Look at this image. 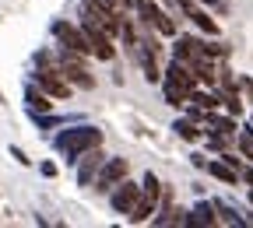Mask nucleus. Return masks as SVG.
Instances as JSON below:
<instances>
[{
    "label": "nucleus",
    "instance_id": "f257e3e1",
    "mask_svg": "<svg viewBox=\"0 0 253 228\" xmlns=\"http://www.w3.org/2000/svg\"><path fill=\"white\" fill-rule=\"evenodd\" d=\"M102 141H106V137H102L99 126H91V123H84V119H74V123H63V130L53 137V151L67 161V165H74V161H78L88 148L102 144Z\"/></svg>",
    "mask_w": 253,
    "mask_h": 228
},
{
    "label": "nucleus",
    "instance_id": "f03ea898",
    "mask_svg": "<svg viewBox=\"0 0 253 228\" xmlns=\"http://www.w3.org/2000/svg\"><path fill=\"white\" fill-rule=\"evenodd\" d=\"M158 197H162V179H158L155 172H144L137 204L123 214V218H126V225H148V221H151V214H155V207H158Z\"/></svg>",
    "mask_w": 253,
    "mask_h": 228
},
{
    "label": "nucleus",
    "instance_id": "7ed1b4c3",
    "mask_svg": "<svg viewBox=\"0 0 253 228\" xmlns=\"http://www.w3.org/2000/svg\"><path fill=\"white\" fill-rule=\"evenodd\" d=\"M78 25H81V32H84V42H88V56H91V60L113 63V60L120 56V46H116L113 36H106V32L95 28L91 21H78Z\"/></svg>",
    "mask_w": 253,
    "mask_h": 228
},
{
    "label": "nucleus",
    "instance_id": "20e7f679",
    "mask_svg": "<svg viewBox=\"0 0 253 228\" xmlns=\"http://www.w3.org/2000/svg\"><path fill=\"white\" fill-rule=\"evenodd\" d=\"M123 176H130V161H126V158H116V154H106V161L99 165V172H95V179H91L88 190H95L99 197H106V193H109Z\"/></svg>",
    "mask_w": 253,
    "mask_h": 228
},
{
    "label": "nucleus",
    "instance_id": "39448f33",
    "mask_svg": "<svg viewBox=\"0 0 253 228\" xmlns=\"http://www.w3.org/2000/svg\"><path fill=\"white\" fill-rule=\"evenodd\" d=\"M78 18L81 21H91L95 28H102L106 36L116 39V32H120V14H113L102 0H78Z\"/></svg>",
    "mask_w": 253,
    "mask_h": 228
},
{
    "label": "nucleus",
    "instance_id": "423d86ee",
    "mask_svg": "<svg viewBox=\"0 0 253 228\" xmlns=\"http://www.w3.org/2000/svg\"><path fill=\"white\" fill-rule=\"evenodd\" d=\"M49 36L56 39V46L74 49V53H84V56H88V42H84V32H81V25H78V21L56 18V21L49 25Z\"/></svg>",
    "mask_w": 253,
    "mask_h": 228
},
{
    "label": "nucleus",
    "instance_id": "0eeeda50",
    "mask_svg": "<svg viewBox=\"0 0 253 228\" xmlns=\"http://www.w3.org/2000/svg\"><path fill=\"white\" fill-rule=\"evenodd\" d=\"M32 81H36V84L49 95V99H56V102L74 95V88L67 84V77L60 74V67H36V71H32Z\"/></svg>",
    "mask_w": 253,
    "mask_h": 228
},
{
    "label": "nucleus",
    "instance_id": "6e6552de",
    "mask_svg": "<svg viewBox=\"0 0 253 228\" xmlns=\"http://www.w3.org/2000/svg\"><path fill=\"white\" fill-rule=\"evenodd\" d=\"M106 197H109V211H113V214H126V211L137 204V197H141V183L130 179V176H123V179L106 193Z\"/></svg>",
    "mask_w": 253,
    "mask_h": 228
},
{
    "label": "nucleus",
    "instance_id": "1a4fd4ad",
    "mask_svg": "<svg viewBox=\"0 0 253 228\" xmlns=\"http://www.w3.org/2000/svg\"><path fill=\"white\" fill-rule=\"evenodd\" d=\"M102 161H106V148L102 144H95V148H88L78 161H74V179H78V186H91V179H95V172H99V165H102Z\"/></svg>",
    "mask_w": 253,
    "mask_h": 228
},
{
    "label": "nucleus",
    "instance_id": "9d476101",
    "mask_svg": "<svg viewBox=\"0 0 253 228\" xmlns=\"http://www.w3.org/2000/svg\"><path fill=\"white\" fill-rule=\"evenodd\" d=\"M162 81H172V84H179L186 95L194 91V88H201V81H197V74L186 67L183 60H169L166 63V71H162Z\"/></svg>",
    "mask_w": 253,
    "mask_h": 228
},
{
    "label": "nucleus",
    "instance_id": "9b49d317",
    "mask_svg": "<svg viewBox=\"0 0 253 228\" xmlns=\"http://www.w3.org/2000/svg\"><path fill=\"white\" fill-rule=\"evenodd\" d=\"M53 106H56V99H49V95H46L36 81H28V84H25V109H28V116L53 113Z\"/></svg>",
    "mask_w": 253,
    "mask_h": 228
},
{
    "label": "nucleus",
    "instance_id": "f8f14e48",
    "mask_svg": "<svg viewBox=\"0 0 253 228\" xmlns=\"http://www.w3.org/2000/svg\"><path fill=\"white\" fill-rule=\"evenodd\" d=\"M218 218H214V204L211 200H197L194 211L183 214V228H214Z\"/></svg>",
    "mask_w": 253,
    "mask_h": 228
},
{
    "label": "nucleus",
    "instance_id": "ddd939ff",
    "mask_svg": "<svg viewBox=\"0 0 253 228\" xmlns=\"http://www.w3.org/2000/svg\"><path fill=\"white\" fill-rule=\"evenodd\" d=\"M183 18H190V21H194V25L204 32V36H221V25L214 21V14H211L208 7H201L197 0H194L190 7H183Z\"/></svg>",
    "mask_w": 253,
    "mask_h": 228
},
{
    "label": "nucleus",
    "instance_id": "4468645a",
    "mask_svg": "<svg viewBox=\"0 0 253 228\" xmlns=\"http://www.w3.org/2000/svg\"><path fill=\"white\" fill-rule=\"evenodd\" d=\"M214 204V218H218V225H232V228H246L243 225V211L236 207V204H229V200H211Z\"/></svg>",
    "mask_w": 253,
    "mask_h": 228
},
{
    "label": "nucleus",
    "instance_id": "2eb2a0df",
    "mask_svg": "<svg viewBox=\"0 0 253 228\" xmlns=\"http://www.w3.org/2000/svg\"><path fill=\"white\" fill-rule=\"evenodd\" d=\"M204 172H208V176H214L218 183H225V186H236V183H239V172H236V169H229L221 158H208Z\"/></svg>",
    "mask_w": 253,
    "mask_h": 228
},
{
    "label": "nucleus",
    "instance_id": "dca6fc26",
    "mask_svg": "<svg viewBox=\"0 0 253 228\" xmlns=\"http://www.w3.org/2000/svg\"><path fill=\"white\" fill-rule=\"evenodd\" d=\"M172 130H176V137H179V141H186V144H197V141L204 137V126H201V123H194V119H186V116H179V119L172 123Z\"/></svg>",
    "mask_w": 253,
    "mask_h": 228
},
{
    "label": "nucleus",
    "instance_id": "f3484780",
    "mask_svg": "<svg viewBox=\"0 0 253 228\" xmlns=\"http://www.w3.org/2000/svg\"><path fill=\"white\" fill-rule=\"evenodd\" d=\"M232 151L239 158H246L250 165H253V123H246L243 130H236V141H232Z\"/></svg>",
    "mask_w": 253,
    "mask_h": 228
},
{
    "label": "nucleus",
    "instance_id": "a211bd4d",
    "mask_svg": "<svg viewBox=\"0 0 253 228\" xmlns=\"http://www.w3.org/2000/svg\"><path fill=\"white\" fill-rule=\"evenodd\" d=\"M137 67H141V74H144V81H148V84H158V81H162V67H158V56H151V53H144V49H141Z\"/></svg>",
    "mask_w": 253,
    "mask_h": 228
},
{
    "label": "nucleus",
    "instance_id": "6ab92c4d",
    "mask_svg": "<svg viewBox=\"0 0 253 228\" xmlns=\"http://www.w3.org/2000/svg\"><path fill=\"white\" fill-rule=\"evenodd\" d=\"M158 84H162V99H166V106H172V109H183V106H186L190 95H186L179 84H172V81H158Z\"/></svg>",
    "mask_w": 253,
    "mask_h": 228
},
{
    "label": "nucleus",
    "instance_id": "aec40b11",
    "mask_svg": "<svg viewBox=\"0 0 253 228\" xmlns=\"http://www.w3.org/2000/svg\"><path fill=\"white\" fill-rule=\"evenodd\" d=\"M32 67H56V49H49V46L36 49L32 53Z\"/></svg>",
    "mask_w": 253,
    "mask_h": 228
},
{
    "label": "nucleus",
    "instance_id": "412c9836",
    "mask_svg": "<svg viewBox=\"0 0 253 228\" xmlns=\"http://www.w3.org/2000/svg\"><path fill=\"white\" fill-rule=\"evenodd\" d=\"M239 81V95H243V102H250L253 106V77L250 74H243V77H236Z\"/></svg>",
    "mask_w": 253,
    "mask_h": 228
},
{
    "label": "nucleus",
    "instance_id": "4be33fe9",
    "mask_svg": "<svg viewBox=\"0 0 253 228\" xmlns=\"http://www.w3.org/2000/svg\"><path fill=\"white\" fill-rule=\"evenodd\" d=\"M218 158H221V161H225V165H229V169H236V172H243V158H239V154H236L232 148H229V151H221Z\"/></svg>",
    "mask_w": 253,
    "mask_h": 228
},
{
    "label": "nucleus",
    "instance_id": "5701e85b",
    "mask_svg": "<svg viewBox=\"0 0 253 228\" xmlns=\"http://www.w3.org/2000/svg\"><path fill=\"white\" fill-rule=\"evenodd\" d=\"M7 154H11V158L18 161V165H32V158H28V154H25V151H21L18 144H11V148H7Z\"/></svg>",
    "mask_w": 253,
    "mask_h": 228
},
{
    "label": "nucleus",
    "instance_id": "b1692460",
    "mask_svg": "<svg viewBox=\"0 0 253 228\" xmlns=\"http://www.w3.org/2000/svg\"><path fill=\"white\" fill-rule=\"evenodd\" d=\"M39 172H42L46 179H56V172H60V169H56V161H39Z\"/></svg>",
    "mask_w": 253,
    "mask_h": 228
},
{
    "label": "nucleus",
    "instance_id": "393cba45",
    "mask_svg": "<svg viewBox=\"0 0 253 228\" xmlns=\"http://www.w3.org/2000/svg\"><path fill=\"white\" fill-rule=\"evenodd\" d=\"M190 165H194V169H201V172H204V165H208V158L194 151V154H190Z\"/></svg>",
    "mask_w": 253,
    "mask_h": 228
},
{
    "label": "nucleus",
    "instance_id": "a878e982",
    "mask_svg": "<svg viewBox=\"0 0 253 228\" xmlns=\"http://www.w3.org/2000/svg\"><path fill=\"white\" fill-rule=\"evenodd\" d=\"M246 197H250V207H253V183L246 186Z\"/></svg>",
    "mask_w": 253,
    "mask_h": 228
},
{
    "label": "nucleus",
    "instance_id": "bb28decb",
    "mask_svg": "<svg viewBox=\"0 0 253 228\" xmlns=\"http://www.w3.org/2000/svg\"><path fill=\"white\" fill-rule=\"evenodd\" d=\"M243 225H253V211H246V218H243Z\"/></svg>",
    "mask_w": 253,
    "mask_h": 228
}]
</instances>
